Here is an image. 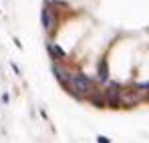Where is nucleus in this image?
Masks as SVG:
<instances>
[{"label": "nucleus", "mask_w": 149, "mask_h": 143, "mask_svg": "<svg viewBox=\"0 0 149 143\" xmlns=\"http://www.w3.org/2000/svg\"><path fill=\"white\" fill-rule=\"evenodd\" d=\"M74 87H77V91H83V93L91 89V85H89V81H87L85 77H77V79H74Z\"/></svg>", "instance_id": "nucleus-1"}]
</instances>
